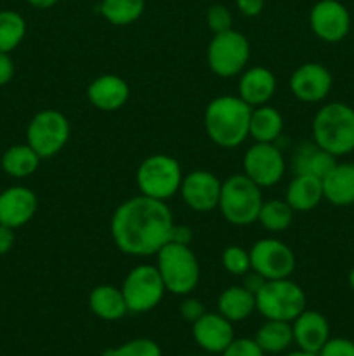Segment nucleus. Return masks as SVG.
I'll use <instances>...</instances> for the list:
<instances>
[{"mask_svg":"<svg viewBox=\"0 0 354 356\" xmlns=\"http://www.w3.org/2000/svg\"><path fill=\"white\" fill-rule=\"evenodd\" d=\"M183 177L180 163L174 156L156 153L142 160L137 167L135 183L141 195L167 202L180 190Z\"/></svg>","mask_w":354,"mask_h":356,"instance_id":"423d86ee","label":"nucleus"},{"mask_svg":"<svg viewBox=\"0 0 354 356\" xmlns=\"http://www.w3.org/2000/svg\"><path fill=\"white\" fill-rule=\"evenodd\" d=\"M255 309L266 320L292 323L305 309V294L290 278L267 280L255 294Z\"/></svg>","mask_w":354,"mask_h":356,"instance_id":"0eeeda50","label":"nucleus"},{"mask_svg":"<svg viewBox=\"0 0 354 356\" xmlns=\"http://www.w3.org/2000/svg\"><path fill=\"white\" fill-rule=\"evenodd\" d=\"M167 289L160 271L151 264L132 268L121 284V294L127 302L128 313H148L162 302Z\"/></svg>","mask_w":354,"mask_h":356,"instance_id":"6e6552de","label":"nucleus"},{"mask_svg":"<svg viewBox=\"0 0 354 356\" xmlns=\"http://www.w3.org/2000/svg\"><path fill=\"white\" fill-rule=\"evenodd\" d=\"M217 309L229 322H243L255 312V294L246 291L243 285H233L221 292Z\"/></svg>","mask_w":354,"mask_h":356,"instance_id":"393cba45","label":"nucleus"},{"mask_svg":"<svg viewBox=\"0 0 354 356\" xmlns=\"http://www.w3.org/2000/svg\"><path fill=\"white\" fill-rule=\"evenodd\" d=\"M207 24L214 35L233 30V14L224 3H214L207 10Z\"/></svg>","mask_w":354,"mask_h":356,"instance_id":"72a5a7b5","label":"nucleus"},{"mask_svg":"<svg viewBox=\"0 0 354 356\" xmlns=\"http://www.w3.org/2000/svg\"><path fill=\"white\" fill-rule=\"evenodd\" d=\"M14 73H16V66L9 52H0V87L7 86L14 79Z\"/></svg>","mask_w":354,"mask_h":356,"instance_id":"4c0bfd02","label":"nucleus"},{"mask_svg":"<svg viewBox=\"0 0 354 356\" xmlns=\"http://www.w3.org/2000/svg\"><path fill=\"white\" fill-rule=\"evenodd\" d=\"M14 232L16 229L0 225V256L10 252V249L14 247V242H16V233Z\"/></svg>","mask_w":354,"mask_h":356,"instance_id":"a19ab883","label":"nucleus"},{"mask_svg":"<svg viewBox=\"0 0 354 356\" xmlns=\"http://www.w3.org/2000/svg\"><path fill=\"white\" fill-rule=\"evenodd\" d=\"M89 308L97 318L106 322H117L128 313L121 289L115 285H97L89 294Z\"/></svg>","mask_w":354,"mask_h":356,"instance_id":"5701e85b","label":"nucleus"},{"mask_svg":"<svg viewBox=\"0 0 354 356\" xmlns=\"http://www.w3.org/2000/svg\"><path fill=\"white\" fill-rule=\"evenodd\" d=\"M323 183L319 177L295 174L287 188L285 200L294 209V212H309L323 200Z\"/></svg>","mask_w":354,"mask_h":356,"instance_id":"b1692460","label":"nucleus"},{"mask_svg":"<svg viewBox=\"0 0 354 356\" xmlns=\"http://www.w3.org/2000/svg\"><path fill=\"white\" fill-rule=\"evenodd\" d=\"M191 240H193V232H191V228H187V226L184 225H174L170 242L180 243V245H189Z\"/></svg>","mask_w":354,"mask_h":356,"instance_id":"79ce46f5","label":"nucleus"},{"mask_svg":"<svg viewBox=\"0 0 354 356\" xmlns=\"http://www.w3.org/2000/svg\"><path fill=\"white\" fill-rule=\"evenodd\" d=\"M26 35V21L16 10H0V52H12Z\"/></svg>","mask_w":354,"mask_h":356,"instance_id":"c756f323","label":"nucleus"},{"mask_svg":"<svg viewBox=\"0 0 354 356\" xmlns=\"http://www.w3.org/2000/svg\"><path fill=\"white\" fill-rule=\"evenodd\" d=\"M40 156L31 148L28 143L24 145H12L3 152L0 165L2 170L10 177L23 179V177L31 176L40 165Z\"/></svg>","mask_w":354,"mask_h":356,"instance_id":"cd10ccee","label":"nucleus"},{"mask_svg":"<svg viewBox=\"0 0 354 356\" xmlns=\"http://www.w3.org/2000/svg\"><path fill=\"white\" fill-rule=\"evenodd\" d=\"M285 356H318V355H314V353H307V351L298 350V351H292V353H287Z\"/></svg>","mask_w":354,"mask_h":356,"instance_id":"c03bdc74","label":"nucleus"},{"mask_svg":"<svg viewBox=\"0 0 354 356\" xmlns=\"http://www.w3.org/2000/svg\"><path fill=\"white\" fill-rule=\"evenodd\" d=\"M222 266L229 275L243 277L246 271L252 270L250 266V252L239 245L226 247L222 252Z\"/></svg>","mask_w":354,"mask_h":356,"instance_id":"473e14b6","label":"nucleus"},{"mask_svg":"<svg viewBox=\"0 0 354 356\" xmlns=\"http://www.w3.org/2000/svg\"><path fill=\"white\" fill-rule=\"evenodd\" d=\"M222 181L208 170H193L180 183V197L189 209L196 212H210L219 207Z\"/></svg>","mask_w":354,"mask_h":356,"instance_id":"4468645a","label":"nucleus"},{"mask_svg":"<svg viewBox=\"0 0 354 356\" xmlns=\"http://www.w3.org/2000/svg\"><path fill=\"white\" fill-rule=\"evenodd\" d=\"M312 139L333 156L354 152V108L346 103H328L312 120Z\"/></svg>","mask_w":354,"mask_h":356,"instance_id":"7ed1b4c3","label":"nucleus"},{"mask_svg":"<svg viewBox=\"0 0 354 356\" xmlns=\"http://www.w3.org/2000/svg\"><path fill=\"white\" fill-rule=\"evenodd\" d=\"M128 96H130L128 83L121 76L111 73L97 76L87 87V99L101 111L120 110L128 101Z\"/></svg>","mask_w":354,"mask_h":356,"instance_id":"6ab92c4d","label":"nucleus"},{"mask_svg":"<svg viewBox=\"0 0 354 356\" xmlns=\"http://www.w3.org/2000/svg\"><path fill=\"white\" fill-rule=\"evenodd\" d=\"M221 356H264L255 339H246V337H238L233 339V343L222 351Z\"/></svg>","mask_w":354,"mask_h":356,"instance_id":"f704fd0d","label":"nucleus"},{"mask_svg":"<svg viewBox=\"0 0 354 356\" xmlns=\"http://www.w3.org/2000/svg\"><path fill=\"white\" fill-rule=\"evenodd\" d=\"M318 356H354V341L346 337H330Z\"/></svg>","mask_w":354,"mask_h":356,"instance_id":"c9c22d12","label":"nucleus"},{"mask_svg":"<svg viewBox=\"0 0 354 356\" xmlns=\"http://www.w3.org/2000/svg\"><path fill=\"white\" fill-rule=\"evenodd\" d=\"M252 106L239 96H219L205 108V131L221 148H236L248 138Z\"/></svg>","mask_w":354,"mask_h":356,"instance_id":"f03ea898","label":"nucleus"},{"mask_svg":"<svg viewBox=\"0 0 354 356\" xmlns=\"http://www.w3.org/2000/svg\"><path fill=\"white\" fill-rule=\"evenodd\" d=\"M266 282H267L266 278L260 277L257 271L250 270V271H246L245 275H243V284L242 285L246 289V291L252 292V294H257V292L262 289V285L266 284Z\"/></svg>","mask_w":354,"mask_h":356,"instance_id":"ea45409f","label":"nucleus"},{"mask_svg":"<svg viewBox=\"0 0 354 356\" xmlns=\"http://www.w3.org/2000/svg\"><path fill=\"white\" fill-rule=\"evenodd\" d=\"M58 2L59 0H28V3H30L31 7H35V9H51V7H54Z\"/></svg>","mask_w":354,"mask_h":356,"instance_id":"37998d69","label":"nucleus"},{"mask_svg":"<svg viewBox=\"0 0 354 356\" xmlns=\"http://www.w3.org/2000/svg\"><path fill=\"white\" fill-rule=\"evenodd\" d=\"M285 170L287 162L274 143H255L243 156V174L260 188H269L280 183Z\"/></svg>","mask_w":354,"mask_h":356,"instance_id":"f8f14e48","label":"nucleus"},{"mask_svg":"<svg viewBox=\"0 0 354 356\" xmlns=\"http://www.w3.org/2000/svg\"><path fill=\"white\" fill-rule=\"evenodd\" d=\"M250 266L266 280L290 278L295 270V254L278 238H260L250 247Z\"/></svg>","mask_w":354,"mask_h":356,"instance_id":"9b49d317","label":"nucleus"},{"mask_svg":"<svg viewBox=\"0 0 354 356\" xmlns=\"http://www.w3.org/2000/svg\"><path fill=\"white\" fill-rule=\"evenodd\" d=\"M250 59V44L243 33L228 30L214 35L207 49V61L212 72L222 79H231L245 70Z\"/></svg>","mask_w":354,"mask_h":356,"instance_id":"9d476101","label":"nucleus"},{"mask_svg":"<svg viewBox=\"0 0 354 356\" xmlns=\"http://www.w3.org/2000/svg\"><path fill=\"white\" fill-rule=\"evenodd\" d=\"M309 26L326 44L342 42L351 31V14L339 0H319L309 13Z\"/></svg>","mask_w":354,"mask_h":356,"instance_id":"ddd939ff","label":"nucleus"},{"mask_svg":"<svg viewBox=\"0 0 354 356\" xmlns=\"http://www.w3.org/2000/svg\"><path fill=\"white\" fill-rule=\"evenodd\" d=\"M103 356H162V350L153 339L137 337V339L127 341L120 346L106 350Z\"/></svg>","mask_w":354,"mask_h":356,"instance_id":"2f4dec72","label":"nucleus"},{"mask_svg":"<svg viewBox=\"0 0 354 356\" xmlns=\"http://www.w3.org/2000/svg\"><path fill=\"white\" fill-rule=\"evenodd\" d=\"M276 92V76L264 66H253L243 72L238 82V96L252 108L267 104Z\"/></svg>","mask_w":354,"mask_h":356,"instance_id":"aec40b11","label":"nucleus"},{"mask_svg":"<svg viewBox=\"0 0 354 356\" xmlns=\"http://www.w3.org/2000/svg\"><path fill=\"white\" fill-rule=\"evenodd\" d=\"M253 339L264 351V355L285 353L294 343L292 323L281 322V320H266V323L257 329Z\"/></svg>","mask_w":354,"mask_h":356,"instance_id":"bb28decb","label":"nucleus"},{"mask_svg":"<svg viewBox=\"0 0 354 356\" xmlns=\"http://www.w3.org/2000/svg\"><path fill=\"white\" fill-rule=\"evenodd\" d=\"M347 282H349V287L354 291V268L349 271V277H347Z\"/></svg>","mask_w":354,"mask_h":356,"instance_id":"a18cd8bd","label":"nucleus"},{"mask_svg":"<svg viewBox=\"0 0 354 356\" xmlns=\"http://www.w3.org/2000/svg\"><path fill=\"white\" fill-rule=\"evenodd\" d=\"M69 139V122L65 113L52 108L33 115L26 127V143L40 159L58 155Z\"/></svg>","mask_w":354,"mask_h":356,"instance_id":"1a4fd4ad","label":"nucleus"},{"mask_svg":"<svg viewBox=\"0 0 354 356\" xmlns=\"http://www.w3.org/2000/svg\"><path fill=\"white\" fill-rule=\"evenodd\" d=\"M292 330H294V343L297 344L298 350L307 353L318 355L330 339L328 320L325 318V315L312 309H304L292 322Z\"/></svg>","mask_w":354,"mask_h":356,"instance_id":"a211bd4d","label":"nucleus"},{"mask_svg":"<svg viewBox=\"0 0 354 356\" xmlns=\"http://www.w3.org/2000/svg\"><path fill=\"white\" fill-rule=\"evenodd\" d=\"M38 198L30 188L9 186L0 191V225L17 229L33 219Z\"/></svg>","mask_w":354,"mask_h":356,"instance_id":"f3484780","label":"nucleus"},{"mask_svg":"<svg viewBox=\"0 0 354 356\" xmlns=\"http://www.w3.org/2000/svg\"><path fill=\"white\" fill-rule=\"evenodd\" d=\"M146 0H101L99 13L115 26H127L142 16Z\"/></svg>","mask_w":354,"mask_h":356,"instance_id":"c85d7f7f","label":"nucleus"},{"mask_svg":"<svg viewBox=\"0 0 354 356\" xmlns=\"http://www.w3.org/2000/svg\"><path fill=\"white\" fill-rule=\"evenodd\" d=\"M321 183L323 197L332 205L349 207L354 204V163L337 162Z\"/></svg>","mask_w":354,"mask_h":356,"instance_id":"412c9836","label":"nucleus"},{"mask_svg":"<svg viewBox=\"0 0 354 356\" xmlns=\"http://www.w3.org/2000/svg\"><path fill=\"white\" fill-rule=\"evenodd\" d=\"M337 163V156L330 155L328 152L321 148V146L312 143H302L294 153L292 159V169L295 174H302V176H312V177H323L332 170V167Z\"/></svg>","mask_w":354,"mask_h":356,"instance_id":"4be33fe9","label":"nucleus"},{"mask_svg":"<svg viewBox=\"0 0 354 356\" xmlns=\"http://www.w3.org/2000/svg\"><path fill=\"white\" fill-rule=\"evenodd\" d=\"M257 221L267 232H285L294 221V209L287 204V200H267L260 207Z\"/></svg>","mask_w":354,"mask_h":356,"instance_id":"7c9ffc66","label":"nucleus"},{"mask_svg":"<svg viewBox=\"0 0 354 356\" xmlns=\"http://www.w3.org/2000/svg\"><path fill=\"white\" fill-rule=\"evenodd\" d=\"M332 73L321 63H304L290 79L292 94L302 103H319L332 90Z\"/></svg>","mask_w":354,"mask_h":356,"instance_id":"2eb2a0df","label":"nucleus"},{"mask_svg":"<svg viewBox=\"0 0 354 356\" xmlns=\"http://www.w3.org/2000/svg\"><path fill=\"white\" fill-rule=\"evenodd\" d=\"M179 312H180V316H183L186 322L194 323L205 313V306L200 299L186 298L183 302H180Z\"/></svg>","mask_w":354,"mask_h":356,"instance_id":"e433bc0d","label":"nucleus"},{"mask_svg":"<svg viewBox=\"0 0 354 356\" xmlns=\"http://www.w3.org/2000/svg\"><path fill=\"white\" fill-rule=\"evenodd\" d=\"M283 132V117L269 104L252 108L248 136L255 143H276Z\"/></svg>","mask_w":354,"mask_h":356,"instance_id":"a878e982","label":"nucleus"},{"mask_svg":"<svg viewBox=\"0 0 354 356\" xmlns=\"http://www.w3.org/2000/svg\"><path fill=\"white\" fill-rule=\"evenodd\" d=\"M262 188L257 186L245 174L229 176L222 183L219 209L228 222L235 226H248L259 219L262 207Z\"/></svg>","mask_w":354,"mask_h":356,"instance_id":"39448f33","label":"nucleus"},{"mask_svg":"<svg viewBox=\"0 0 354 356\" xmlns=\"http://www.w3.org/2000/svg\"><path fill=\"white\" fill-rule=\"evenodd\" d=\"M156 268L160 271L167 292L176 296H189L200 282V263L189 245L169 242L156 254Z\"/></svg>","mask_w":354,"mask_h":356,"instance_id":"20e7f679","label":"nucleus"},{"mask_svg":"<svg viewBox=\"0 0 354 356\" xmlns=\"http://www.w3.org/2000/svg\"><path fill=\"white\" fill-rule=\"evenodd\" d=\"M174 225L172 211L165 202L139 195L125 200L113 212L111 236L124 254L146 257L158 254L170 242Z\"/></svg>","mask_w":354,"mask_h":356,"instance_id":"f257e3e1","label":"nucleus"},{"mask_svg":"<svg viewBox=\"0 0 354 356\" xmlns=\"http://www.w3.org/2000/svg\"><path fill=\"white\" fill-rule=\"evenodd\" d=\"M193 339L205 353L221 355L235 339L233 322H229L219 312H205L193 323Z\"/></svg>","mask_w":354,"mask_h":356,"instance_id":"dca6fc26","label":"nucleus"},{"mask_svg":"<svg viewBox=\"0 0 354 356\" xmlns=\"http://www.w3.org/2000/svg\"><path fill=\"white\" fill-rule=\"evenodd\" d=\"M264 3L266 0H236V7L246 17L259 16L264 10Z\"/></svg>","mask_w":354,"mask_h":356,"instance_id":"58836bf2","label":"nucleus"},{"mask_svg":"<svg viewBox=\"0 0 354 356\" xmlns=\"http://www.w3.org/2000/svg\"><path fill=\"white\" fill-rule=\"evenodd\" d=\"M187 356H203V355H187Z\"/></svg>","mask_w":354,"mask_h":356,"instance_id":"49530a36","label":"nucleus"}]
</instances>
